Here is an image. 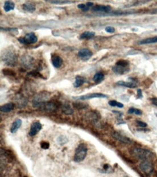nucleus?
<instances>
[{
	"instance_id": "nucleus-1",
	"label": "nucleus",
	"mask_w": 157,
	"mask_h": 177,
	"mask_svg": "<svg viewBox=\"0 0 157 177\" xmlns=\"http://www.w3.org/2000/svg\"><path fill=\"white\" fill-rule=\"evenodd\" d=\"M130 153L136 158L141 160H150L151 158L155 156L154 153L149 150L140 148V147H134L130 150Z\"/></svg>"
},
{
	"instance_id": "nucleus-2",
	"label": "nucleus",
	"mask_w": 157,
	"mask_h": 177,
	"mask_svg": "<svg viewBox=\"0 0 157 177\" xmlns=\"http://www.w3.org/2000/svg\"><path fill=\"white\" fill-rule=\"evenodd\" d=\"M1 59L2 62H5V65L10 67H14L18 62V57L15 52L13 50H11L10 48L7 49L2 52Z\"/></svg>"
},
{
	"instance_id": "nucleus-3",
	"label": "nucleus",
	"mask_w": 157,
	"mask_h": 177,
	"mask_svg": "<svg viewBox=\"0 0 157 177\" xmlns=\"http://www.w3.org/2000/svg\"><path fill=\"white\" fill-rule=\"evenodd\" d=\"M88 147L86 145L83 143L80 144L76 148L75 152V155L73 158V160L76 163H80L84 160L85 158L87 156Z\"/></svg>"
},
{
	"instance_id": "nucleus-4",
	"label": "nucleus",
	"mask_w": 157,
	"mask_h": 177,
	"mask_svg": "<svg viewBox=\"0 0 157 177\" xmlns=\"http://www.w3.org/2000/svg\"><path fill=\"white\" fill-rule=\"evenodd\" d=\"M49 97H50V94L49 92L41 91L34 96L33 101H32V105L34 107H40L43 104L47 102Z\"/></svg>"
},
{
	"instance_id": "nucleus-5",
	"label": "nucleus",
	"mask_w": 157,
	"mask_h": 177,
	"mask_svg": "<svg viewBox=\"0 0 157 177\" xmlns=\"http://www.w3.org/2000/svg\"><path fill=\"white\" fill-rule=\"evenodd\" d=\"M140 169L145 174L149 176L154 172V166L151 160H143L139 166Z\"/></svg>"
},
{
	"instance_id": "nucleus-6",
	"label": "nucleus",
	"mask_w": 157,
	"mask_h": 177,
	"mask_svg": "<svg viewBox=\"0 0 157 177\" xmlns=\"http://www.w3.org/2000/svg\"><path fill=\"white\" fill-rule=\"evenodd\" d=\"M18 42L20 44H31L36 43L38 41V38L36 36V34L33 32L27 34L25 37H20L18 38Z\"/></svg>"
},
{
	"instance_id": "nucleus-7",
	"label": "nucleus",
	"mask_w": 157,
	"mask_h": 177,
	"mask_svg": "<svg viewBox=\"0 0 157 177\" xmlns=\"http://www.w3.org/2000/svg\"><path fill=\"white\" fill-rule=\"evenodd\" d=\"M59 107H60V104L57 101H47L40 107L46 112H55Z\"/></svg>"
},
{
	"instance_id": "nucleus-8",
	"label": "nucleus",
	"mask_w": 157,
	"mask_h": 177,
	"mask_svg": "<svg viewBox=\"0 0 157 177\" xmlns=\"http://www.w3.org/2000/svg\"><path fill=\"white\" fill-rule=\"evenodd\" d=\"M111 136L114 139H115L116 140L119 141V142H122L123 144H126V145H130L132 143V140L130 138L127 137L125 136L122 135L120 133L117 132V131H114L111 134Z\"/></svg>"
},
{
	"instance_id": "nucleus-9",
	"label": "nucleus",
	"mask_w": 157,
	"mask_h": 177,
	"mask_svg": "<svg viewBox=\"0 0 157 177\" xmlns=\"http://www.w3.org/2000/svg\"><path fill=\"white\" fill-rule=\"evenodd\" d=\"M108 96L106 94H102V93H91V94H88L86 95H82L77 97H74L75 99H80V100H84V99H93V98H107Z\"/></svg>"
},
{
	"instance_id": "nucleus-10",
	"label": "nucleus",
	"mask_w": 157,
	"mask_h": 177,
	"mask_svg": "<svg viewBox=\"0 0 157 177\" xmlns=\"http://www.w3.org/2000/svg\"><path fill=\"white\" fill-rule=\"evenodd\" d=\"M78 55L80 59H81L82 60L87 61L92 57L93 53L88 49H81L78 52Z\"/></svg>"
},
{
	"instance_id": "nucleus-11",
	"label": "nucleus",
	"mask_w": 157,
	"mask_h": 177,
	"mask_svg": "<svg viewBox=\"0 0 157 177\" xmlns=\"http://www.w3.org/2000/svg\"><path fill=\"white\" fill-rule=\"evenodd\" d=\"M42 129V125L39 121H35L32 123L31 126H30V129L29 131V135L30 137H34L36 135L38 132Z\"/></svg>"
},
{
	"instance_id": "nucleus-12",
	"label": "nucleus",
	"mask_w": 157,
	"mask_h": 177,
	"mask_svg": "<svg viewBox=\"0 0 157 177\" xmlns=\"http://www.w3.org/2000/svg\"><path fill=\"white\" fill-rule=\"evenodd\" d=\"M92 11L98 12V13H110L111 11V7L109 5H98L92 7Z\"/></svg>"
},
{
	"instance_id": "nucleus-13",
	"label": "nucleus",
	"mask_w": 157,
	"mask_h": 177,
	"mask_svg": "<svg viewBox=\"0 0 157 177\" xmlns=\"http://www.w3.org/2000/svg\"><path fill=\"white\" fill-rule=\"evenodd\" d=\"M51 62H52V65L54 66V68H59L62 66L63 60H62V58L59 57V55L52 54L51 55Z\"/></svg>"
},
{
	"instance_id": "nucleus-14",
	"label": "nucleus",
	"mask_w": 157,
	"mask_h": 177,
	"mask_svg": "<svg viewBox=\"0 0 157 177\" xmlns=\"http://www.w3.org/2000/svg\"><path fill=\"white\" fill-rule=\"evenodd\" d=\"M112 70L115 74L122 75V74H127V72H129L130 68H129V67H122V66H118L115 65L112 68Z\"/></svg>"
},
{
	"instance_id": "nucleus-15",
	"label": "nucleus",
	"mask_w": 157,
	"mask_h": 177,
	"mask_svg": "<svg viewBox=\"0 0 157 177\" xmlns=\"http://www.w3.org/2000/svg\"><path fill=\"white\" fill-rule=\"evenodd\" d=\"M22 9L28 13H34L36 10V5L32 2H26L22 5Z\"/></svg>"
},
{
	"instance_id": "nucleus-16",
	"label": "nucleus",
	"mask_w": 157,
	"mask_h": 177,
	"mask_svg": "<svg viewBox=\"0 0 157 177\" xmlns=\"http://www.w3.org/2000/svg\"><path fill=\"white\" fill-rule=\"evenodd\" d=\"M15 105L13 102H9V103L5 104L4 105L1 106L0 107V110L2 113H9V112L12 111L14 109Z\"/></svg>"
},
{
	"instance_id": "nucleus-17",
	"label": "nucleus",
	"mask_w": 157,
	"mask_h": 177,
	"mask_svg": "<svg viewBox=\"0 0 157 177\" xmlns=\"http://www.w3.org/2000/svg\"><path fill=\"white\" fill-rule=\"evenodd\" d=\"M62 110L66 115H72L74 113L73 107L69 103H65L62 105Z\"/></svg>"
},
{
	"instance_id": "nucleus-18",
	"label": "nucleus",
	"mask_w": 157,
	"mask_h": 177,
	"mask_svg": "<svg viewBox=\"0 0 157 177\" xmlns=\"http://www.w3.org/2000/svg\"><path fill=\"white\" fill-rule=\"evenodd\" d=\"M21 125H22V121L20 119H16L12 124L11 129H10L11 133H13V134L15 133L16 131H18V129L20 127Z\"/></svg>"
},
{
	"instance_id": "nucleus-19",
	"label": "nucleus",
	"mask_w": 157,
	"mask_h": 177,
	"mask_svg": "<svg viewBox=\"0 0 157 177\" xmlns=\"http://www.w3.org/2000/svg\"><path fill=\"white\" fill-rule=\"evenodd\" d=\"M117 84L118 86L130 88V89H134V88L137 87V84L133 83V82H123V81H119V82H117Z\"/></svg>"
},
{
	"instance_id": "nucleus-20",
	"label": "nucleus",
	"mask_w": 157,
	"mask_h": 177,
	"mask_svg": "<svg viewBox=\"0 0 157 177\" xmlns=\"http://www.w3.org/2000/svg\"><path fill=\"white\" fill-rule=\"evenodd\" d=\"M75 82L73 84V86L75 88H78L82 86L85 82V78L81 76H76L75 78Z\"/></svg>"
},
{
	"instance_id": "nucleus-21",
	"label": "nucleus",
	"mask_w": 157,
	"mask_h": 177,
	"mask_svg": "<svg viewBox=\"0 0 157 177\" xmlns=\"http://www.w3.org/2000/svg\"><path fill=\"white\" fill-rule=\"evenodd\" d=\"M157 42V36L152 37V38H145V39L141 40L138 42V44L142 45V44H152V43H156Z\"/></svg>"
},
{
	"instance_id": "nucleus-22",
	"label": "nucleus",
	"mask_w": 157,
	"mask_h": 177,
	"mask_svg": "<svg viewBox=\"0 0 157 177\" xmlns=\"http://www.w3.org/2000/svg\"><path fill=\"white\" fill-rule=\"evenodd\" d=\"M15 8V3L11 1H6L4 4V10L6 13L11 11V10H14Z\"/></svg>"
},
{
	"instance_id": "nucleus-23",
	"label": "nucleus",
	"mask_w": 157,
	"mask_h": 177,
	"mask_svg": "<svg viewBox=\"0 0 157 177\" xmlns=\"http://www.w3.org/2000/svg\"><path fill=\"white\" fill-rule=\"evenodd\" d=\"M104 79V74L102 72L96 73L94 76V82L96 84H100L101 82H103Z\"/></svg>"
},
{
	"instance_id": "nucleus-24",
	"label": "nucleus",
	"mask_w": 157,
	"mask_h": 177,
	"mask_svg": "<svg viewBox=\"0 0 157 177\" xmlns=\"http://www.w3.org/2000/svg\"><path fill=\"white\" fill-rule=\"evenodd\" d=\"M95 36V32L94 31H85L80 36V39H84V38H90Z\"/></svg>"
},
{
	"instance_id": "nucleus-25",
	"label": "nucleus",
	"mask_w": 157,
	"mask_h": 177,
	"mask_svg": "<svg viewBox=\"0 0 157 177\" xmlns=\"http://www.w3.org/2000/svg\"><path fill=\"white\" fill-rule=\"evenodd\" d=\"M30 56H26V57H23L22 59V63L24 66H30L31 65V63L33 62V58L30 59V60H28V59H30ZM27 68V67H26Z\"/></svg>"
},
{
	"instance_id": "nucleus-26",
	"label": "nucleus",
	"mask_w": 157,
	"mask_h": 177,
	"mask_svg": "<svg viewBox=\"0 0 157 177\" xmlns=\"http://www.w3.org/2000/svg\"><path fill=\"white\" fill-rule=\"evenodd\" d=\"M127 113L129 114H135L137 115H141L142 113H143V112L141 110H139V109L135 108V107H130Z\"/></svg>"
},
{
	"instance_id": "nucleus-27",
	"label": "nucleus",
	"mask_w": 157,
	"mask_h": 177,
	"mask_svg": "<svg viewBox=\"0 0 157 177\" xmlns=\"http://www.w3.org/2000/svg\"><path fill=\"white\" fill-rule=\"evenodd\" d=\"M114 171L112 168L108 164H105L103 166V169L100 171V172L105 173V174H110V173H112Z\"/></svg>"
},
{
	"instance_id": "nucleus-28",
	"label": "nucleus",
	"mask_w": 157,
	"mask_h": 177,
	"mask_svg": "<svg viewBox=\"0 0 157 177\" xmlns=\"http://www.w3.org/2000/svg\"><path fill=\"white\" fill-rule=\"evenodd\" d=\"M73 107L77 109H79V110H82V109H86L88 107V105H86L85 103H82V102H78L73 103Z\"/></svg>"
},
{
	"instance_id": "nucleus-29",
	"label": "nucleus",
	"mask_w": 157,
	"mask_h": 177,
	"mask_svg": "<svg viewBox=\"0 0 157 177\" xmlns=\"http://www.w3.org/2000/svg\"><path fill=\"white\" fill-rule=\"evenodd\" d=\"M109 105L111 107H118L119 108H122L124 107V105L121 102H117L116 100H111L109 102Z\"/></svg>"
},
{
	"instance_id": "nucleus-30",
	"label": "nucleus",
	"mask_w": 157,
	"mask_h": 177,
	"mask_svg": "<svg viewBox=\"0 0 157 177\" xmlns=\"http://www.w3.org/2000/svg\"><path fill=\"white\" fill-rule=\"evenodd\" d=\"M129 64L130 62L127 60H118L116 62V66H122V67H129Z\"/></svg>"
},
{
	"instance_id": "nucleus-31",
	"label": "nucleus",
	"mask_w": 157,
	"mask_h": 177,
	"mask_svg": "<svg viewBox=\"0 0 157 177\" xmlns=\"http://www.w3.org/2000/svg\"><path fill=\"white\" fill-rule=\"evenodd\" d=\"M46 2H49V3L51 4H67V3H71L73 2H70V1H61V0H49L47 1L46 0Z\"/></svg>"
},
{
	"instance_id": "nucleus-32",
	"label": "nucleus",
	"mask_w": 157,
	"mask_h": 177,
	"mask_svg": "<svg viewBox=\"0 0 157 177\" xmlns=\"http://www.w3.org/2000/svg\"><path fill=\"white\" fill-rule=\"evenodd\" d=\"M28 76H31L35 77V78H44L43 76L41 75V74H40L39 72L35 71V70H34V71H32V72H30V73H28Z\"/></svg>"
},
{
	"instance_id": "nucleus-33",
	"label": "nucleus",
	"mask_w": 157,
	"mask_h": 177,
	"mask_svg": "<svg viewBox=\"0 0 157 177\" xmlns=\"http://www.w3.org/2000/svg\"><path fill=\"white\" fill-rule=\"evenodd\" d=\"M49 143L48 142H46V141H42L41 142V147L44 150H48L49 148Z\"/></svg>"
},
{
	"instance_id": "nucleus-34",
	"label": "nucleus",
	"mask_w": 157,
	"mask_h": 177,
	"mask_svg": "<svg viewBox=\"0 0 157 177\" xmlns=\"http://www.w3.org/2000/svg\"><path fill=\"white\" fill-rule=\"evenodd\" d=\"M2 72H3V74L7 76H15V74L14 71H13L12 70H10V69H4L2 70Z\"/></svg>"
},
{
	"instance_id": "nucleus-35",
	"label": "nucleus",
	"mask_w": 157,
	"mask_h": 177,
	"mask_svg": "<svg viewBox=\"0 0 157 177\" xmlns=\"http://www.w3.org/2000/svg\"><path fill=\"white\" fill-rule=\"evenodd\" d=\"M78 7L79 8V9H80L81 10H82L83 12L88 11L89 9H90V8H88L87 6H86V5H84V4H80V5H78Z\"/></svg>"
},
{
	"instance_id": "nucleus-36",
	"label": "nucleus",
	"mask_w": 157,
	"mask_h": 177,
	"mask_svg": "<svg viewBox=\"0 0 157 177\" xmlns=\"http://www.w3.org/2000/svg\"><path fill=\"white\" fill-rule=\"evenodd\" d=\"M57 141H58V142H59L60 145H64V144L67 143L68 140H67V138L65 137H62V136H61V137H59L58 138Z\"/></svg>"
},
{
	"instance_id": "nucleus-37",
	"label": "nucleus",
	"mask_w": 157,
	"mask_h": 177,
	"mask_svg": "<svg viewBox=\"0 0 157 177\" xmlns=\"http://www.w3.org/2000/svg\"><path fill=\"white\" fill-rule=\"evenodd\" d=\"M136 123H138V125L140 126V127L141 128H146V126H147V123H145V122L143 121H137Z\"/></svg>"
},
{
	"instance_id": "nucleus-38",
	"label": "nucleus",
	"mask_w": 157,
	"mask_h": 177,
	"mask_svg": "<svg viewBox=\"0 0 157 177\" xmlns=\"http://www.w3.org/2000/svg\"><path fill=\"white\" fill-rule=\"evenodd\" d=\"M105 30H106V32H108V33H110V34H112V33H114V32L115 31V29H114V28L111 27V26H107V27L105 29Z\"/></svg>"
},
{
	"instance_id": "nucleus-39",
	"label": "nucleus",
	"mask_w": 157,
	"mask_h": 177,
	"mask_svg": "<svg viewBox=\"0 0 157 177\" xmlns=\"http://www.w3.org/2000/svg\"><path fill=\"white\" fill-rule=\"evenodd\" d=\"M137 92H138V99H141L143 97V94H142V91L141 89H138L137 90Z\"/></svg>"
},
{
	"instance_id": "nucleus-40",
	"label": "nucleus",
	"mask_w": 157,
	"mask_h": 177,
	"mask_svg": "<svg viewBox=\"0 0 157 177\" xmlns=\"http://www.w3.org/2000/svg\"><path fill=\"white\" fill-rule=\"evenodd\" d=\"M112 112L114 113L117 114V115L119 116V118L121 119V117H122V115H123V114H122V113H121V112H119V111H117V110H113Z\"/></svg>"
},
{
	"instance_id": "nucleus-41",
	"label": "nucleus",
	"mask_w": 157,
	"mask_h": 177,
	"mask_svg": "<svg viewBox=\"0 0 157 177\" xmlns=\"http://www.w3.org/2000/svg\"><path fill=\"white\" fill-rule=\"evenodd\" d=\"M86 6H87L88 8H90V7H91L94 6V3H93V2H87V3H86Z\"/></svg>"
},
{
	"instance_id": "nucleus-42",
	"label": "nucleus",
	"mask_w": 157,
	"mask_h": 177,
	"mask_svg": "<svg viewBox=\"0 0 157 177\" xmlns=\"http://www.w3.org/2000/svg\"><path fill=\"white\" fill-rule=\"evenodd\" d=\"M152 100V103L154 104V105L157 106V98H154V99H151Z\"/></svg>"
},
{
	"instance_id": "nucleus-43",
	"label": "nucleus",
	"mask_w": 157,
	"mask_h": 177,
	"mask_svg": "<svg viewBox=\"0 0 157 177\" xmlns=\"http://www.w3.org/2000/svg\"><path fill=\"white\" fill-rule=\"evenodd\" d=\"M155 12H156V13H157V10H156Z\"/></svg>"
}]
</instances>
